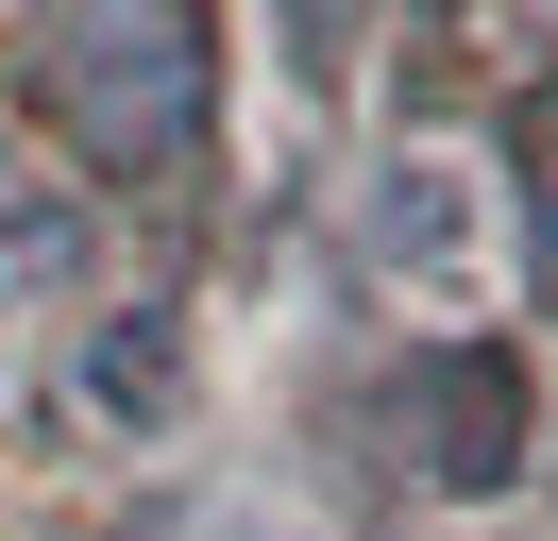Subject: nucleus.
I'll use <instances>...</instances> for the list:
<instances>
[{"label": "nucleus", "mask_w": 558, "mask_h": 541, "mask_svg": "<svg viewBox=\"0 0 558 541\" xmlns=\"http://www.w3.org/2000/svg\"><path fill=\"white\" fill-rule=\"evenodd\" d=\"M440 440H423V473H440V491H508L524 473V389H508V356H440Z\"/></svg>", "instance_id": "obj_3"}, {"label": "nucleus", "mask_w": 558, "mask_h": 541, "mask_svg": "<svg viewBox=\"0 0 558 541\" xmlns=\"http://www.w3.org/2000/svg\"><path fill=\"white\" fill-rule=\"evenodd\" d=\"M69 389L119 406V423H153V406H170V322H153V304H136V322H102V356H85Z\"/></svg>", "instance_id": "obj_4"}, {"label": "nucleus", "mask_w": 558, "mask_h": 541, "mask_svg": "<svg viewBox=\"0 0 558 541\" xmlns=\"http://www.w3.org/2000/svg\"><path fill=\"white\" fill-rule=\"evenodd\" d=\"M355 254L407 270V288H457V270L490 254V169L474 153H389L373 187H355Z\"/></svg>", "instance_id": "obj_1"}, {"label": "nucleus", "mask_w": 558, "mask_h": 541, "mask_svg": "<svg viewBox=\"0 0 558 541\" xmlns=\"http://www.w3.org/2000/svg\"><path fill=\"white\" fill-rule=\"evenodd\" d=\"M69 34H85V17H69ZM51 85H69V119L102 135V153H153V135L186 119V34L153 17V0H102V34H85Z\"/></svg>", "instance_id": "obj_2"}, {"label": "nucleus", "mask_w": 558, "mask_h": 541, "mask_svg": "<svg viewBox=\"0 0 558 541\" xmlns=\"http://www.w3.org/2000/svg\"><path fill=\"white\" fill-rule=\"evenodd\" d=\"M69 270H102L85 203H17V220H0V288H69Z\"/></svg>", "instance_id": "obj_5"}]
</instances>
